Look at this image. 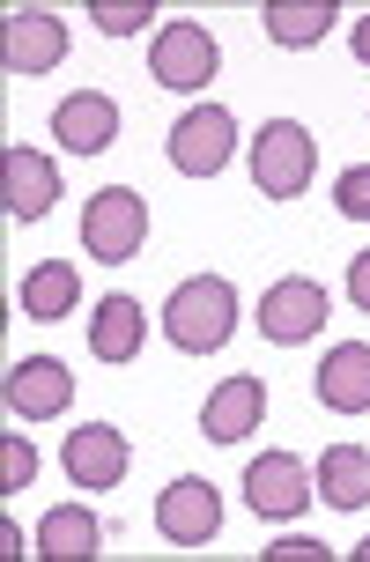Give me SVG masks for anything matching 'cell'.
Instances as JSON below:
<instances>
[{"mask_svg": "<svg viewBox=\"0 0 370 562\" xmlns=\"http://www.w3.org/2000/svg\"><path fill=\"white\" fill-rule=\"evenodd\" d=\"M334 207H341L348 223H370V164L341 170V186H334Z\"/></svg>", "mask_w": 370, "mask_h": 562, "instance_id": "22", "label": "cell"}, {"mask_svg": "<svg viewBox=\"0 0 370 562\" xmlns=\"http://www.w3.org/2000/svg\"><path fill=\"white\" fill-rule=\"evenodd\" d=\"M253 318H259V334L274 340V348H304V340L326 326V289L304 281V274H289L253 304Z\"/></svg>", "mask_w": 370, "mask_h": 562, "instance_id": "6", "label": "cell"}, {"mask_svg": "<svg viewBox=\"0 0 370 562\" xmlns=\"http://www.w3.org/2000/svg\"><path fill=\"white\" fill-rule=\"evenodd\" d=\"M312 488H318V504H326V510H363L370 504V451L363 445H326V451H318Z\"/></svg>", "mask_w": 370, "mask_h": 562, "instance_id": "17", "label": "cell"}, {"mask_svg": "<svg viewBox=\"0 0 370 562\" xmlns=\"http://www.w3.org/2000/svg\"><path fill=\"white\" fill-rule=\"evenodd\" d=\"M142 340H148V318H142V304H134L126 289L89 311V356H97V363H134Z\"/></svg>", "mask_w": 370, "mask_h": 562, "instance_id": "15", "label": "cell"}, {"mask_svg": "<svg viewBox=\"0 0 370 562\" xmlns=\"http://www.w3.org/2000/svg\"><path fill=\"white\" fill-rule=\"evenodd\" d=\"M164 334L186 356H215L229 334H237V289L223 274H186L164 304Z\"/></svg>", "mask_w": 370, "mask_h": 562, "instance_id": "1", "label": "cell"}, {"mask_svg": "<svg viewBox=\"0 0 370 562\" xmlns=\"http://www.w3.org/2000/svg\"><path fill=\"white\" fill-rule=\"evenodd\" d=\"M326 30H334V0H274L267 8V37L289 53H312Z\"/></svg>", "mask_w": 370, "mask_h": 562, "instance_id": "20", "label": "cell"}, {"mask_svg": "<svg viewBox=\"0 0 370 562\" xmlns=\"http://www.w3.org/2000/svg\"><path fill=\"white\" fill-rule=\"evenodd\" d=\"M318 400L334 415H370V340H341L318 363Z\"/></svg>", "mask_w": 370, "mask_h": 562, "instance_id": "16", "label": "cell"}, {"mask_svg": "<svg viewBox=\"0 0 370 562\" xmlns=\"http://www.w3.org/2000/svg\"><path fill=\"white\" fill-rule=\"evenodd\" d=\"M356 59H363V67H370V15H363V23H356Z\"/></svg>", "mask_w": 370, "mask_h": 562, "instance_id": "26", "label": "cell"}, {"mask_svg": "<svg viewBox=\"0 0 370 562\" xmlns=\"http://www.w3.org/2000/svg\"><path fill=\"white\" fill-rule=\"evenodd\" d=\"M97 548H104L97 510H82V504L45 510V526H37V555H45V562H82V555H97Z\"/></svg>", "mask_w": 370, "mask_h": 562, "instance_id": "18", "label": "cell"}, {"mask_svg": "<svg viewBox=\"0 0 370 562\" xmlns=\"http://www.w3.org/2000/svg\"><path fill=\"white\" fill-rule=\"evenodd\" d=\"M30 474H37V451H30L23 437H8V445H0V488H8V496H23Z\"/></svg>", "mask_w": 370, "mask_h": 562, "instance_id": "23", "label": "cell"}, {"mask_svg": "<svg viewBox=\"0 0 370 562\" xmlns=\"http://www.w3.org/2000/svg\"><path fill=\"white\" fill-rule=\"evenodd\" d=\"M312 170H318V140H312L304 119H267L253 134V186L267 200L312 193Z\"/></svg>", "mask_w": 370, "mask_h": 562, "instance_id": "2", "label": "cell"}, {"mask_svg": "<svg viewBox=\"0 0 370 562\" xmlns=\"http://www.w3.org/2000/svg\"><path fill=\"white\" fill-rule=\"evenodd\" d=\"M259 422H267V385L245 370V378H223V385L208 393V407H200V437H208V445H245Z\"/></svg>", "mask_w": 370, "mask_h": 562, "instance_id": "10", "label": "cell"}, {"mask_svg": "<svg viewBox=\"0 0 370 562\" xmlns=\"http://www.w3.org/2000/svg\"><path fill=\"white\" fill-rule=\"evenodd\" d=\"M75 296H82V274H75L67 259H37V267L23 274V318H37V326L67 318V311H75Z\"/></svg>", "mask_w": 370, "mask_h": 562, "instance_id": "19", "label": "cell"}, {"mask_svg": "<svg viewBox=\"0 0 370 562\" xmlns=\"http://www.w3.org/2000/svg\"><path fill=\"white\" fill-rule=\"evenodd\" d=\"M148 237V200L134 186H104V193L82 200V252L104 259V267H126Z\"/></svg>", "mask_w": 370, "mask_h": 562, "instance_id": "3", "label": "cell"}, {"mask_svg": "<svg viewBox=\"0 0 370 562\" xmlns=\"http://www.w3.org/2000/svg\"><path fill=\"white\" fill-rule=\"evenodd\" d=\"M8 407L15 415H30V422H45V415H59L67 400H75V370L59 363V356H23V363L8 370Z\"/></svg>", "mask_w": 370, "mask_h": 562, "instance_id": "14", "label": "cell"}, {"mask_svg": "<svg viewBox=\"0 0 370 562\" xmlns=\"http://www.w3.org/2000/svg\"><path fill=\"white\" fill-rule=\"evenodd\" d=\"M156 526H164V540H178V548H208L215 540V526H223V496H215V481H171L164 496H156Z\"/></svg>", "mask_w": 370, "mask_h": 562, "instance_id": "8", "label": "cell"}, {"mask_svg": "<svg viewBox=\"0 0 370 562\" xmlns=\"http://www.w3.org/2000/svg\"><path fill=\"white\" fill-rule=\"evenodd\" d=\"M348 304H356V311H370V252L356 259V267H348Z\"/></svg>", "mask_w": 370, "mask_h": 562, "instance_id": "24", "label": "cell"}, {"mask_svg": "<svg viewBox=\"0 0 370 562\" xmlns=\"http://www.w3.org/2000/svg\"><path fill=\"white\" fill-rule=\"evenodd\" d=\"M126 437H119L112 422H82V429H67V451H59V467L75 474V488H119L126 481Z\"/></svg>", "mask_w": 370, "mask_h": 562, "instance_id": "9", "label": "cell"}, {"mask_svg": "<svg viewBox=\"0 0 370 562\" xmlns=\"http://www.w3.org/2000/svg\"><path fill=\"white\" fill-rule=\"evenodd\" d=\"M356 562H370V540H363V548H356Z\"/></svg>", "mask_w": 370, "mask_h": 562, "instance_id": "27", "label": "cell"}, {"mask_svg": "<svg viewBox=\"0 0 370 562\" xmlns=\"http://www.w3.org/2000/svg\"><path fill=\"white\" fill-rule=\"evenodd\" d=\"M89 15H97V30H104V37H134V30H148V15H156V8H148V0H97Z\"/></svg>", "mask_w": 370, "mask_h": 562, "instance_id": "21", "label": "cell"}, {"mask_svg": "<svg viewBox=\"0 0 370 562\" xmlns=\"http://www.w3.org/2000/svg\"><path fill=\"white\" fill-rule=\"evenodd\" d=\"M8 164V223H45L59 207V164L45 156V148H8L0 156Z\"/></svg>", "mask_w": 370, "mask_h": 562, "instance_id": "12", "label": "cell"}, {"mask_svg": "<svg viewBox=\"0 0 370 562\" xmlns=\"http://www.w3.org/2000/svg\"><path fill=\"white\" fill-rule=\"evenodd\" d=\"M274 555H312V562H326V540H304V533H282V540H274Z\"/></svg>", "mask_w": 370, "mask_h": 562, "instance_id": "25", "label": "cell"}, {"mask_svg": "<svg viewBox=\"0 0 370 562\" xmlns=\"http://www.w3.org/2000/svg\"><path fill=\"white\" fill-rule=\"evenodd\" d=\"M53 140L59 148H75V156H104L119 140V104L104 89H75V97H59L53 104Z\"/></svg>", "mask_w": 370, "mask_h": 562, "instance_id": "11", "label": "cell"}, {"mask_svg": "<svg viewBox=\"0 0 370 562\" xmlns=\"http://www.w3.org/2000/svg\"><path fill=\"white\" fill-rule=\"evenodd\" d=\"M215 37L200 23H164L156 30V45H148V75L164 89H178V97H193V89H208L215 82Z\"/></svg>", "mask_w": 370, "mask_h": 562, "instance_id": "5", "label": "cell"}, {"mask_svg": "<svg viewBox=\"0 0 370 562\" xmlns=\"http://www.w3.org/2000/svg\"><path fill=\"white\" fill-rule=\"evenodd\" d=\"M67 59V23L53 8H15L8 15V75H53Z\"/></svg>", "mask_w": 370, "mask_h": 562, "instance_id": "13", "label": "cell"}, {"mask_svg": "<svg viewBox=\"0 0 370 562\" xmlns=\"http://www.w3.org/2000/svg\"><path fill=\"white\" fill-rule=\"evenodd\" d=\"M312 496H318V488H312V474H304L296 451H259L253 467H245V504H253V518H267V526L304 518Z\"/></svg>", "mask_w": 370, "mask_h": 562, "instance_id": "4", "label": "cell"}, {"mask_svg": "<svg viewBox=\"0 0 370 562\" xmlns=\"http://www.w3.org/2000/svg\"><path fill=\"white\" fill-rule=\"evenodd\" d=\"M229 156H237V119L223 104H193L171 126V170H186V178H215Z\"/></svg>", "mask_w": 370, "mask_h": 562, "instance_id": "7", "label": "cell"}]
</instances>
